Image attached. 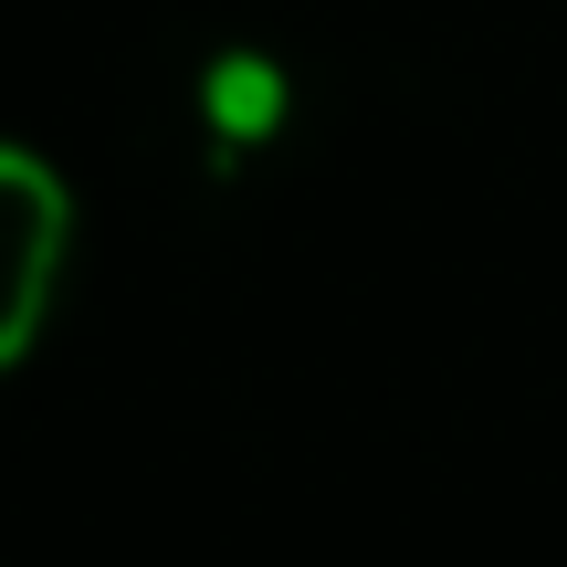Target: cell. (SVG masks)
<instances>
[{"label": "cell", "instance_id": "cell-1", "mask_svg": "<svg viewBox=\"0 0 567 567\" xmlns=\"http://www.w3.org/2000/svg\"><path fill=\"white\" fill-rule=\"evenodd\" d=\"M305 116V74L274 53V42H221L179 74V105H168V147L189 158L200 189H243L252 168L284 158Z\"/></svg>", "mask_w": 567, "mask_h": 567}, {"label": "cell", "instance_id": "cell-2", "mask_svg": "<svg viewBox=\"0 0 567 567\" xmlns=\"http://www.w3.org/2000/svg\"><path fill=\"white\" fill-rule=\"evenodd\" d=\"M74 284V189L42 147L0 137V368H21Z\"/></svg>", "mask_w": 567, "mask_h": 567}]
</instances>
